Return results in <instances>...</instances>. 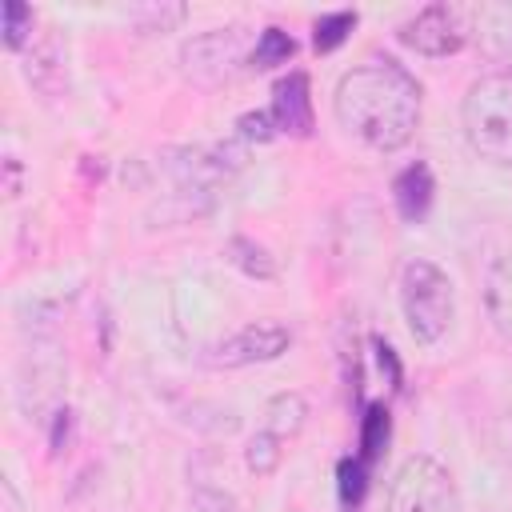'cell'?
I'll list each match as a JSON object with an SVG mask.
<instances>
[{
    "mask_svg": "<svg viewBox=\"0 0 512 512\" xmlns=\"http://www.w3.org/2000/svg\"><path fill=\"white\" fill-rule=\"evenodd\" d=\"M460 124L468 148L480 160L512 168V72H488L472 80L460 104Z\"/></svg>",
    "mask_w": 512,
    "mask_h": 512,
    "instance_id": "2",
    "label": "cell"
},
{
    "mask_svg": "<svg viewBox=\"0 0 512 512\" xmlns=\"http://www.w3.org/2000/svg\"><path fill=\"white\" fill-rule=\"evenodd\" d=\"M384 444H388V412L376 404V408H368V416H364V436H360L364 460H376Z\"/></svg>",
    "mask_w": 512,
    "mask_h": 512,
    "instance_id": "18",
    "label": "cell"
},
{
    "mask_svg": "<svg viewBox=\"0 0 512 512\" xmlns=\"http://www.w3.org/2000/svg\"><path fill=\"white\" fill-rule=\"evenodd\" d=\"M340 492H344V500H360L364 496V468L360 464H352V460L340 464Z\"/></svg>",
    "mask_w": 512,
    "mask_h": 512,
    "instance_id": "20",
    "label": "cell"
},
{
    "mask_svg": "<svg viewBox=\"0 0 512 512\" xmlns=\"http://www.w3.org/2000/svg\"><path fill=\"white\" fill-rule=\"evenodd\" d=\"M228 252H232V260H236V264H240L248 276H260V280H272V276H276V264H272V260H268V252H264V248H256L252 240L232 236Z\"/></svg>",
    "mask_w": 512,
    "mask_h": 512,
    "instance_id": "16",
    "label": "cell"
},
{
    "mask_svg": "<svg viewBox=\"0 0 512 512\" xmlns=\"http://www.w3.org/2000/svg\"><path fill=\"white\" fill-rule=\"evenodd\" d=\"M384 512H460L452 472L432 456H408L388 480Z\"/></svg>",
    "mask_w": 512,
    "mask_h": 512,
    "instance_id": "4",
    "label": "cell"
},
{
    "mask_svg": "<svg viewBox=\"0 0 512 512\" xmlns=\"http://www.w3.org/2000/svg\"><path fill=\"white\" fill-rule=\"evenodd\" d=\"M432 192H436V180L428 172V164H408L396 184H392V196H396V208L404 220H424V212L432 208Z\"/></svg>",
    "mask_w": 512,
    "mask_h": 512,
    "instance_id": "10",
    "label": "cell"
},
{
    "mask_svg": "<svg viewBox=\"0 0 512 512\" xmlns=\"http://www.w3.org/2000/svg\"><path fill=\"white\" fill-rule=\"evenodd\" d=\"M292 52H296V40H292L284 28H264V32L256 36V48H252L248 64H252V68H276V64H288Z\"/></svg>",
    "mask_w": 512,
    "mask_h": 512,
    "instance_id": "12",
    "label": "cell"
},
{
    "mask_svg": "<svg viewBox=\"0 0 512 512\" xmlns=\"http://www.w3.org/2000/svg\"><path fill=\"white\" fill-rule=\"evenodd\" d=\"M184 12H188L184 4H168V8H140L136 16H140V20L148 16V20H152V32H156V28H160V32H168L172 24H180V20H184Z\"/></svg>",
    "mask_w": 512,
    "mask_h": 512,
    "instance_id": "19",
    "label": "cell"
},
{
    "mask_svg": "<svg viewBox=\"0 0 512 512\" xmlns=\"http://www.w3.org/2000/svg\"><path fill=\"white\" fill-rule=\"evenodd\" d=\"M336 120L372 152H396L416 136L420 124V84L396 60H368L340 76Z\"/></svg>",
    "mask_w": 512,
    "mask_h": 512,
    "instance_id": "1",
    "label": "cell"
},
{
    "mask_svg": "<svg viewBox=\"0 0 512 512\" xmlns=\"http://www.w3.org/2000/svg\"><path fill=\"white\" fill-rule=\"evenodd\" d=\"M236 32H240V28H216V32L196 36V40L184 48L188 76H200V80H204V72H212V80L224 76V72L240 60V36H236Z\"/></svg>",
    "mask_w": 512,
    "mask_h": 512,
    "instance_id": "7",
    "label": "cell"
},
{
    "mask_svg": "<svg viewBox=\"0 0 512 512\" xmlns=\"http://www.w3.org/2000/svg\"><path fill=\"white\" fill-rule=\"evenodd\" d=\"M304 420H308V404L300 392H276L264 408V432H272L276 440L296 436L304 428Z\"/></svg>",
    "mask_w": 512,
    "mask_h": 512,
    "instance_id": "11",
    "label": "cell"
},
{
    "mask_svg": "<svg viewBox=\"0 0 512 512\" xmlns=\"http://www.w3.org/2000/svg\"><path fill=\"white\" fill-rule=\"evenodd\" d=\"M400 308L416 344H436L456 316V292L448 272L432 260H408L400 268Z\"/></svg>",
    "mask_w": 512,
    "mask_h": 512,
    "instance_id": "3",
    "label": "cell"
},
{
    "mask_svg": "<svg viewBox=\"0 0 512 512\" xmlns=\"http://www.w3.org/2000/svg\"><path fill=\"white\" fill-rule=\"evenodd\" d=\"M280 456H284V448H280V440L272 432H256L248 440V452H244V460H248V468L256 476H272L280 468Z\"/></svg>",
    "mask_w": 512,
    "mask_h": 512,
    "instance_id": "15",
    "label": "cell"
},
{
    "mask_svg": "<svg viewBox=\"0 0 512 512\" xmlns=\"http://www.w3.org/2000/svg\"><path fill=\"white\" fill-rule=\"evenodd\" d=\"M468 36H472L468 12L456 8V4H444V0L420 8V12L400 28V40H404L412 52H420V56H452V52H460V48L468 44Z\"/></svg>",
    "mask_w": 512,
    "mask_h": 512,
    "instance_id": "5",
    "label": "cell"
},
{
    "mask_svg": "<svg viewBox=\"0 0 512 512\" xmlns=\"http://www.w3.org/2000/svg\"><path fill=\"white\" fill-rule=\"evenodd\" d=\"M484 308L500 340L512 344V256H500L484 280Z\"/></svg>",
    "mask_w": 512,
    "mask_h": 512,
    "instance_id": "9",
    "label": "cell"
},
{
    "mask_svg": "<svg viewBox=\"0 0 512 512\" xmlns=\"http://www.w3.org/2000/svg\"><path fill=\"white\" fill-rule=\"evenodd\" d=\"M292 344V332L276 320H256V324H244L236 336H228L224 344L212 348V364L216 368H244V364H264V360H276L280 352H288Z\"/></svg>",
    "mask_w": 512,
    "mask_h": 512,
    "instance_id": "6",
    "label": "cell"
},
{
    "mask_svg": "<svg viewBox=\"0 0 512 512\" xmlns=\"http://www.w3.org/2000/svg\"><path fill=\"white\" fill-rule=\"evenodd\" d=\"M476 24H480V32L492 36V44L504 56H512V4H488V8H480Z\"/></svg>",
    "mask_w": 512,
    "mask_h": 512,
    "instance_id": "14",
    "label": "cell"
},
{
    "mask_svg": "<svg viewBox=\"0 0 512 512\" xmlns=\"http://www.w3.org/2000/svg\"><path fill=\"white\" fill-rule=\"evenodd\" d=\"M352 28H356V12H328V16H320L316 20V36H312L316 52H336L348 40Z\"/></svg>",
    "mask_w": 512,
    "mask_h": 512,
    "instance_id": "13",
    "label": "cell"
},
{
    "mask_svg": "<svg viewBox=\"0 0 512 512\" xmlns=\"http://www.w3.org/2000/svg\"><path fill=\"white\" fill-rule=\"evenodd\" d=\"M272 124L288 136H308L312 132V96H308V76L288 72L276 92H272Z\"/></svg>",
    "mask_w": 512,
    "mask_h": 512,
    "instance_id": "8",
    "label": "cell"
},
{
    "mask_svg": "<svg viewBox=\"0 0 512 512\" xmlns=\"http://www.w3.org/2000/svg\"><path fill=\"white\" fill-rule=\"evenodd\" d=\"M500 448H504V456H508V464H512V412L500 420Z\"/></svg>",
    "mask_w": 512,
    "mask_h": 512,
    "instance_id": "21",
    "label": "cell"
},
{
    "mask_svg": "<svg viewBox=\"0 0 512 512\" xmlns=\"http://www.w3.org/2000/svg\"><path fill=\"white\" fill-rule=\"evenodd\" d=\"M0 20H4V44L16 52V48H24V40H28V32H32V8L28 4H20V0H8L4 8H0Z\"/></svg>",
    "mask_w": 512,
    "mask_h": 512,
    "instance_id": "17",
    "label": "cell"
}]
</instances>
